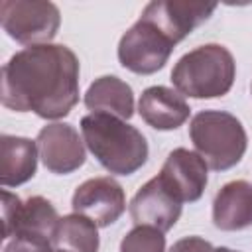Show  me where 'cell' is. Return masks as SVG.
I'll return each instance as SVG.
<instances>
[{
	"mask_svg": "<svg viewBox=\"0 0 252 252\" xmlns=\"http://www.w3.org/2000/svg\"><path fill=\"white\" fill-rule=\"evenodd\" d=\"M0 100L45 120L67 116L79 102V59L61 43L24 47L2 67Z\"/></svg>",
	"mask_w": 252,
	"mask_h": 252,
	"instance_id": "1",
	"label": "cell"
},
{
	"mask_svg": "<svg viewBox=\"0 0 252 252\" xmlns=\"http://www.w3.org/2000/svg\"><path fill=\"white\" fill-rule=\"evenodd\" d=\"M81 134L89 152L112 175H132L148 161L144 134L118 116L91 112L81 118Z\"/></svg>",
	"mask_w": 252,
	"mask_h": 252,
	"instance_id": "2",
	"label": "cell"
},
{
	"mask_svg": "<svg viewBox=\"0 0 252 252\" xmlns=\"http://www.w3.org/2000/svg\"><path fill=\"white\" fill-rule=\"evenodd\" d=\"M236 63L220 43H205L185 53L171 71V83L179 94L191 98L224 96L234 83Z\"/></svg>",
	"mask_w": 252,
	"mask_h": 252,
	"instance_id": "3",
	"label": "cell"
},
{
	"mask_svg": "<svg viewBox=\"0 0 252 252\" xmlns=\"http://www.w3.org/2000/svg\"><path fill=\"white\" fill-rule=\"evenodd\" d=\"M189 136L197 154L215 171H226L240 163L248 136L242 122L224 110H201L191 118Z\"/></svg>",
	"mask_w": 252,
	"mask_h": 252,
	"instance_id": "4",
	"label": "cell"
},
{
	"mask_svg": "<svg viewBox=\"0 0 252 252\" xmlns=\"http://www.w3.org/2000/svg\"><path fill=\"white\" fill-rule=\"evenodd\" d=\"M0 24L22 45H45L59 32L61 14L53 2L45 0H2Z\"/></svg>",
	"mask_w": 252,
	"mask_h": 252,
	"instance_id": "5",
	"label": "cell"
},
{
	"mask_svg": "<svg viewBox=\"0 0 252 252\" xmlns=\"http://www.w3.org/2000/svg\"><path fill=\"white\" fill-rule=\"evenodd\" d=\"M175 43L152 22L140 18L118 43V61L136 75H152L167 63Z\"/></svg>",
	"mask_w": 252,
	"mask_h": 252,
	"instance_id": "6",
	"label": "cell"
},
{
	"mask_svg": "<svg viewBox=\"0 0 252 252\" xmlns=\"http://www.w3.org/2000/svg\"><path fill=\"white\" fill-rule=\"evenodd\" d=\"M55 207L45 197H30L20 201L18 195L2 191V238L10 236H45L51 240L59 222Z\"/></svg>",
	"mask_w": 252,
	"mask_h": 252,
	"instance_id": "7",
	"label": "cell"
},
{
	"mask_svg": "<svg viewBox=\"0 0 252 252\" xmlns=\"http://www.w3.org/2000/svg\"><path fill=\"white\" fill-rule=\"evenodd\" d=\"M73 213L91 219L96 226L114 224L126 211V197L122 185L110 177H93L81 183L71 199Z\"/></svg>",
	"mask_w": 252,
	"mask_h": 252,
	"instance_id": "8",
	"label": "cell"
},
{
	"mask_svg": "<svg viewBox=\"0 0 252 252\" xmlns=\"http://www.w3.org/2000/svg\"><path fill=\"white\" fill-rule=\"evenodd\" d=\"M39 158L51 173L67 175L77 171L85 159V140L79 136L77 128L67 122H53L43 126L35 138Z\"/></svg>",
	"mask_w": 252,
	"mask_h": 252,
	"instance_id": "9",
	"label": "cell"
},
{
	"mask_svg": "<svg viewBox=\"0 0 252 252\" xmlns=\"http://www.w3.org/2000/svg\"><path fill=\"white\" fill-rule=\"evenodd\" d=\"M183 203L159 179V175L146 181L130 201V217L136 226H154L167 232L181 217Z\"/></svg>",
	"mask_w": 252,
	"mask_h": 252,
	"instance_id": "10",
	"label": "cell"
},
{
	"mask_svg": "<svg viewBox=\"0 0 252 252\" xmlns=\"http://www.w3.org/2000/svg\"><path fill=\"white\" fill-rule=\"evenodd\" d=\"M217 10L215 2H189V0H154L142 16L158 26L173 43L185 39L197 26L207 22Z\"/></svg>",
	"mask_w": 252,
	"mask_h": 252,
	"instance_id": "11",
	"label": "cell"
},
{
	"mask_svg": "<svg viewBox=\"0 0 252 252\" xmlns=\"http://www.w3.org/2000/svg\"><path fill=\"white\" fill-rule=\"evenodd\" d=\"M207 171L209 165L197 152L175 148L165 158L158 175L181 203H195L201 199L207 187Z\"/></svg>",
	"mask_w": 252,
	"mask_h": 252,
	"instance_id": "12",
	"label": "cell"
},
{
	"mask_svg": "<svg viewBox=\"0 0 252 252\" xmlns=\"http://www.w3.org/2000/svg\"><path fill=\"white\" fill-rule=\"evenodd\" d=\"M138 112L142 120L154 130H175L189 120L191 108L183 94L169 87H148L138 100Z\"/></svg>",
	"mask_w": 252,
	"mask_h": 252,
	"instance_id": "13",
	"label": "cell"
},
{
	"mask_svg": "<svg viewBox=\"0 0 252 252\" xmlns=\"http://www.w3.org/2000/svg\"><path fill=\"white\" fill-rule=\"evenodd\" d=\"M213 222L217 228L234 232L252 226V183L244 179L220 187L213 201Z\"/></svg>",
	"mask_w": 252,
	"mask_h": 252,
	"instance_id": "14",
	"label": "cell"
},
{
	"mask_svg": "<svg viewBox=\"0 0 252 252\" xmlns=\"http://www.w3.org/2000/svg\"><path fill=\"white\" fill-rule=\"evenodd\" d=\"M37 144L24 136H0V183L18 187L28 183L37 169Z\"/></svg>",
	"mask_w": 252,
	"mask_h": 252,
	"instance_id": "15",
	"label": "cell"
},
{
	"mask_svg": "<svg viewBox=\"0 0 252 252\" xmlns=\"http://www.w3.org/2000/svg\"><path fill=\"white\" fill-rule=\"evenodd\" d=\"M85 106L93 112H104L128 120L134 114L132 87L114 75L98 77L85 93Z\"/></svg>",
	"mask_w": 252,
	"mask_h": 252,
	"instance_id": "16",
	"label": "cell"
},
{
	"mask_svg": "<svg viewBox=\"0 0 252 252\" xmlns=\"http://www.w3.org/2000/svg\"><path fill=\"white\" fill-rule=\"evenodd\" d=\"M51 244L61 252H98V226L79 213L65 215L53 230Z\"/></svg>",
	"mask_w": 252,
	"mask_h": 252,
	"instance_id": "17",
	"label": "cell"
},
{
	"mask_svg": "<svg viewBox=\"0 0 252 252\" xmlns=\"http://www.w3.org/2000/svg\"><path fill=\"white\" fill-rule=\"evenodd\" d=\"M120 252H165V236L154 226H134L120 240Z\"/></svg>",
	"mask_w": 252,
	"mask_h": 252,
	"instance_id": "18",
	"label": "cell"
},
{
	"mask_svg": "<svg viewBox=\"0 0 252 252\" xmlns=\"http://www.w3.org/2000/svg\"><path fill=\"white\" fill-rule=\"evenodd\" d=\"M4 252H55V248L45 236H14Z\"/></svg>",
	"mask_w": 252,
	"mask_h": 252,
	"instance_id": "19",
	"label": "cell"
},
{
	"mask_svg": "<svg viewBox=\"0 0 252 252\" xmlns=\"http://www.w3.org/2000/svg\"><path fill=\"white\" fill-rule=\"evenodd\" d=\"M169 252H215V246L201 236H185L177 240Z\"/></svg>",
	"mask_w": 252,
	"mask_h": 252,
	"instance_id": "20",
	"label": "cell"
},
{
	"mask_svg": "<svg viewBox=\"0 0 252 252\" xmlns=\"http://www.w3.org/2000/svg\"><path fill=\"white\" fill-rule=\"evenodd\" d=\"M215 252H240V250H232V248H226V246H219V248H215Z\"/></svg>",
	"mask_w": 252,
	"mask_h": 252,
	"instance_id": "21",
	"label": "cell"
},
{
	"mask_svg": "<svg viewBox=\"0 0 252 252\" xmlns=\"http://www.w3.org/2000/svg\"><path fill=\"white\" fill-rule=\"evenodd\" d=\"M55 252H61V250H55Z\"/></svg>",
	"mask_w": 252,
	"mask_h": 252,
	"instance_id": "22",
	"label": "cell"
}]
</instances>
